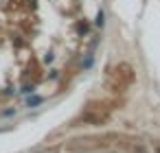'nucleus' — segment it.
Returning a JSON list of instances; mask_svg holds the SVG:
<instances>
[{
  "mask_svg": "<svg viewBox=\"0 0 160 153\" xmlns=\"http://www.w3.org/2000/svg\"><path fill=\"white\" fill-rule=\"evenodd\" d=\"M125 142V149L129 151V153H151L147 146H145V142H138V140H123Z\"/></svg>",
  "mask_w": 160,
  "mask_h": 153,
  "instance_id": "obj_3",
  "label": "nucleus"
},
{
  "mask_svg": "<svg viewBox=\"0 0 160 153\" xmlns=\"http://www.w3.org/2000/svg\"><path fill=\"white\" fill-rule=\"evenodd\" d=\"M156 153H160V144H156Z\"/></svg>",
  "mask_w": 160,
  "mask_h": 153,
  "instance_id": "obj_4",
  "label": "nucleus"
},
{
  "mask_svg": "<svg viewBox=\"0 0 160 153\" xmlns=\"http://www.w3.org/2000/svg\"><path fill=\"white\" fill-rule=\"evenodd\" d=\"M112 114V107L103 105V103H94V105H88L81 116H79V125H103Z\"/></svg>",
  "mask_w": 160,
  "mask_h": 153,
  "instance_id": "obj_2",
  "label": "nucleus"
},
{
  "mask_svg": "<svg viewBox=\"0 0 160 153\" xmlns=\"http://www.w3.org/2000/svg\"><path fill=\"white\" fill-rule=\"evenodd\" d=\"M136 74H134V68L127 64V61H121L116 64L112 70H108L105 74V83L112 88V92H125L132 83H134Z\"/></svg>",
  "mask_w": 160,
  "mask_h": 153,
  "instance_id": "obj_1",
  "label": "nucleus"
}]
</instances>
